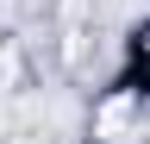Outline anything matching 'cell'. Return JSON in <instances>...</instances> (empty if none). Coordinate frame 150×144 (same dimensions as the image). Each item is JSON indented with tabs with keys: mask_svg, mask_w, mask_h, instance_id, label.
Listing matches in <instances>:
<instances>
[{
	"mask_svg": "<svg viewBox=\"0 0 150 144\" xmlns=\"http://www.w3.org/2000/svg\"><path fill=\"white\" fill-rule=\"evenodd\" d=\"M131 113H138V100H131V94H119V100H106V113H100V125H94V132H100V138H125V125H131Z\"/></svg>",
	"mask_w": 150,
	"mask_h": 144,
	"instance_id": "6da1fadb",
	"label": "cell"
}]
</instances>
